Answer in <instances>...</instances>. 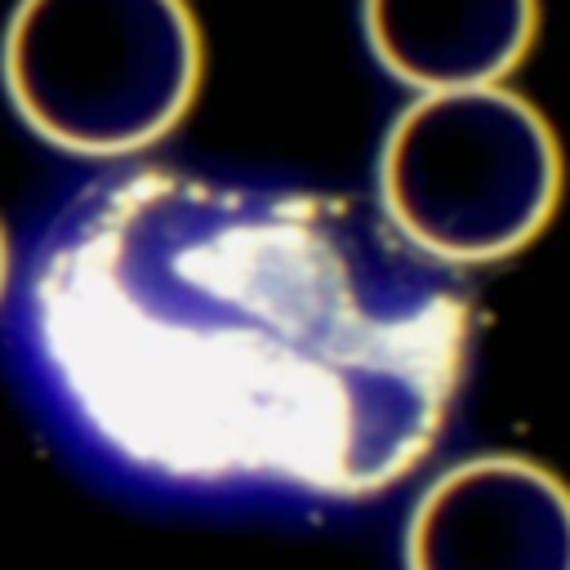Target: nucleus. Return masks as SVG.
Listing matches in <instances>:
<instances>
[{"instance_id":"1","label":"nucleus","mask_w":570,"mask_h":570,"mask_svg":"<svg viewBox=\"0 0 570 570\" xmlns=\"http://www.w3.org/2000/svg\"><path fill=\"white\" fill-rule=\"evenodd\" d=\"M31 325L129 468L365 499L436 445L468 294L374 200L142 165L49 232Z\"/></svg>"},{"instance_id":"2","label":"nucleus","mask_w":570,"mask_h":570,"mask_svg":"<svg viewBox=\"0 0 570 570\" xmlns=\"http://www.w3.org/2000/svg\"><path fill=\"white\" fill-rule=\"evenodd\" d=\"M0 67L18 116L45 142L129 156L187 116L200 27L187 0H18Z\"/></svg>"},{"instance_id":"3","label":"nucleus","mask_w":570,"mask_h":570,"mask_svg":"<svg viewBox=\"0 0 570 570\" xmlns=\"http://www.w3.org/2000/svg\"><path fill=\"white\" fill-rule=\"evenodd\" d=\"M561 200V147L503 85L414 98L379 156V209L428 258L494 263L525 249Z\"/></svg>"},{"instance_id":"4","label":"nucleus","mask_w":570,"mask_h":570,"mask_svg":"<svg viewBox=\"0 0 570 570\" xmlns=\"http://www.w3.org/2000/svg\"><path fill=\"white\" fill-rule=\"evenodd\" d=\"M405 570H570V485L521 454L450 463L405 521Z\"/></svg>"},{"instance_id":"5","label":"nucleus","mask_w":570,"mask_h":570,"mask_svg":"<svg viewBox=\"0 0 570 570\" xmlns=\"http://www.w3.org/2000/svg\"><path fill=\"white\" fill-rule=\"evenodd\" d=\"M387 76L423 94L499 85L534 45L539 0H361Z\"/></svg>"},{"instance_id":"6","label":"nucleus","mask_w":570,"mask_h":570,"mask_svg":"<svg viewBox=\"0 0 570 570\" xmlns=\"http://www.w3.org/2000/svg\"><path fill=\"white\" fill-rule=\"evenodd\" d=\"M4 281H9V240H4V227H0V294H4Z\"/></svg>"}]
</instances>
